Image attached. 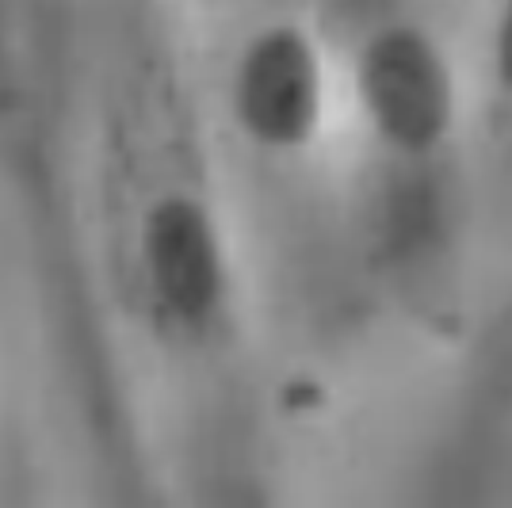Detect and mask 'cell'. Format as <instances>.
Listing matches in <instances>:
<instances>
[{
    "instance_id": "3",
    "label": "cell",
    "mask_w": 512,
    "mask_h": 508,
    "mask_svg": "<svg viewBox=\"0 0 512 508\" xmlns=\"http://www.w3.org/2000/svg\"><path fill=\"white\" fill-rule=\"evenodd\" d=\"M360 92L375 130L394 146H432L448 123L451 88L444 62L425 35L409 27H390L367 43Z\"/></svg>"
},
{
    "instance_id": "4",
    "label": "cell",
    "mask_w": 512,
    "mask_h": 508,
    "mask_svg": "<svg viewBox=\"0 0 512 508\" xmlns=\"http://www.w3.org/2000/svg\"><path fill=\"white\" fill-rule=\"evenodd\" d=\"M497 69H501L505 85L512 88V0L505 4V16L497 27Z\"/></svg>"
},
{
    "instance_id": "1",
    "label": "cell",
    "mask_w": 512,
    "mask_h": 508,
    "mask_svg": "<svg viewBox=\"0 0 512 508\" xmlns=\"http://www.w3.org/2000/svg\"><path fill=\"white\" fill-rule=\"evenodd\" d=\"M138 287L153 318L176 333H203L222 314L230 260L214 211L192 191H157L134 230Z\"/></svg>"
},
{
    "instance_id": "2",
    "label": "cell",
    "mask_w": 512,
    "mask_h": 508,
    "mask_svg": "<svg viewBox=\"0 0 512 508\" xmlns=\"http://www.w3.org/2000/svg\"><path fill=\"white\" fill-rule=\"evenodd\" d=\"M237 127L264 149H299L321 127L325 73L310 35L291 23L256 31L230 81Z\"/></svg>"
}]
</instances>
